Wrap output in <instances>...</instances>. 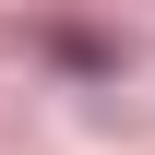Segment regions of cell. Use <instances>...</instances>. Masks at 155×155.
Wrapping results in <instances>:
<instances>
[{"label":"cell","mask_w":155,"mask_h":155,"mask_svg":"<svg viewBox=\"0 0 155 155\" xmlns=\"http://www.w3.org/2000/svg\"><path fill=\"white\" fill-rule=\"evenodd\" d=\"M24 48L36 60H60V72H84V84H119V36H96V24H24Z\"/></svg>","instance_id":"obj_1"}]
</instances>
